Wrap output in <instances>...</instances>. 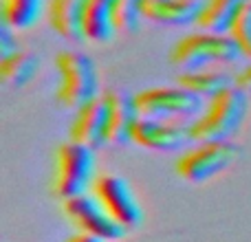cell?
Returning a JSON list of instances; mask_svg holds the SVG:
<instances>
[{
    "label": "cell",
    "instance_id": "1",
    "mask_svg": "<svg viewBox=\"0 0 251 242\" xmlns=\"http://www.w3.org/2000/svg\"><path fill=\"white\" fill-rule=\"evenodd\" d=\"M249 113V95L238 86H229L205 99L203 110L190 121V137L201 141H231Z\"/></svg>",
    "mask_w": 251,
    "mask_h": 242
},
{
    "label": "cell",
    "instance_id": "2",
    "mask_svg": "<svg viewBox=\"0 0 251 242\" xmlns=\"http://www.w3.org/2000/svg\"><path fill=\"white\" fill-rule=\"evenodd\" d=\"M57 88L55 101L66 110H77L82 104L100 97V73L82 51H60L55 57Z\"/></svg>",
    "mask_w": 251,
    "mask_h": 242
},
{
    "label": "cell",
    "instance_id": "3",
    "mask_svg": "<svg viewBox=\"0 0 251 242\" xmlns=\"http://www.w3.org/2000/svg\"><path fill=\"white\" fill-rule=\"evenodd\" d=\"M97 174L100 172H97L95 147L82 145V143H75L69 139L55 152L51 192L60 200L88 194L93 190Z\"/></svg>",
    "mask_w": 251,
    "mask_h": 242
},
{
    "label": "cell",
    "instance_id": "4",
    "mask_svg": "<svg viewBox=\"0 0 251 242\" xmlns=\"http://www.w3.org/2000/svg\"><path fill=\"white\" fill-rule=\"evenodd\" d=\"M170 64L181 71L207 69L218 64H234L238 62L240 51L234 40L227 33H212V31H199L187 33L170 47Z\"/></svg>",
    "mask_w": 251,
    "mask_h": 242
},
{
    "label": "cell",
    "instance_id": "5",
    "mask_svg": "<svg viewBox=\"0 0 251 242\" xmlns=\"http://www.w3.org/2000/svg\"><path fill=\"white\" fill-rule=\"evenodd\" d=\"M240 154L243 150L234 141H201L178 152L174 172L187 183H205L229 169Z\"/></svg>",
    "mask_w": 251,
    "mask_h": 242
},
{
    "label": "cell",
    "instance_id": "6",
    "mask_svg": "<svg viewBox=\"0 0 251 242\" xmlns=\"http://www.w3.org/2000/svg\"><path fill=\"white\" fill-rule=\"evenodd\" d=\"M134 104L139 117L190 123L203 110L205 101L176 84V86H152L134 93Z\"/></svg>",
    "mask_w": 251,
    "mask_h": 242
},
{
    "label": "cell",
    "instance_id": "7",
    "mask_svg": "<svg viewBox=\"0 0 251 242\" xmlns=\"http://www.w3.org/2000/svg\"><path fill=\"white\" fill-rule=\"evenodd\" d=\"M91 194L100 200L101 207L110 214V218L126 231L137 229L143 222V207L128 178L115 172H101L97 174L95 183H93Z\"/></svg>",
    "mask_w": 251,
    "mask_h": 242
},
{
    "label": "cell",
    "instance_id": "8",
    "mask_svg": "<svg viewBox=\"0 0 251 242\" xmlns=\"http://www.w3.org/2000/svg\"><path fill=\"white\" fill-rule=\"evenodd\" d=\"M62 212L71 220V225L77 229V234L93 236L101 242L122 240V236L126 234L124 227H119L110 218V214L101 207V203L91 192L62 200Z\"/></svg>",
    "mask_w": 251,
    "mask_h": 242
},
{
    "label": "cell",
    "instance_id": "9",
    "mask_svg": "<svg viewBox=\"0 0 251 242\" xmlns=\"http://www.w3.org/2000/svg\"><path fill=\"white\" fill-rule=\"evenodd\" d=\"M190 141V123L185 121L146 117H139L132 130V139H130V143L152 152H183Z\"/></svg>",
    "mask_w": 251,
    "mask_h": 242
},
{
    "label": "cell",
    "instance_id": "10",
    "mask_svg": "<svg viewBox=\"0 0 251 242\" xmlns=\"http://www.w3.org/2000/svg\"><path fill=\"white\" fill-rule=\"evenodd\" d=\"M106 134H108V113H106V101L101 95L73 110V119L69 125L71 141L97 150L106 145Z\"/></svg>",
    "mask_w": 251,
    "mask_h": 242
},
{
    "label": "cell",
    "instance_id": "11",
    "mask_svg": "<svg viewBox=\"0 0 251 242\" xmlns=\"http://www.w3.org/2000/svg\"><path fill=\"white\" fill-rule=\"evenodd\" d=\"M106 101V113H108V134H106V145H124L130 143L132 130L139 121V110L134 104V95L122 88H108L101 93Z\"/></svg>",
    "mask_w": 251,
    "mask_h": 242
},
{
    "label": "cell",
    "instance_id": "12",
    "mask_svg": "<svg viewBox=\"0 0 251 242\" xmlns=\"http://www.w3.org/2000/svg\"><path fill=\"white\" fill-rule=\"evenodd\" d=\"M201 0H146L141 7L143 20L154 24L185 26L196 22Z\"/></svg>",
    "mask_w": 251,
    "mask_h": 242
},
{
    "label": "cell",
    "instance_id": "13",
    "mask_svg": "<svg viewBox=\"0 0 251 242\" xmlns=\"http://www.w3.org/2000/svg\"><path fill=\"white\" fill-rule=\"evenodd\" d=\"M86 0H49L47 20L49 26L60 38L69 42H84L82 35V13Z\"/></svg>",
    "mask_w": 251,
    "mask_h": 242
},
{
    "label": "cell",
    "instance_id": "14",
    "mask_svg": "<svg viewBox=\"0 0 251 242\" xmlns=\"http://www.w3.org/2000/svg\"><path fill=\"white\" fill-rule=\"evenodd\" d=\"M113 0H86L82 13V35L84 42L104 44L115 38Z\"/></svg>",
    "mask_w": 251,
    "mask_h": 242
},
{
    "label": "cell",
    "instance_id": "15",
    "mask_svg": "<svg viewBox=\"0 0 251 242\" xmlns=\"http://www.w3.org/2000/svg\"><path fill=\"white\" fill-rule=\"evenodd\" d=\"M176 84L183 86L185 91L194 93L201 99H209V97L218 95L221 91L234 86V77L223 69H194V71H183L176 75Z\"/></svg>",
    "mask_w": 251,
    "mask_h": 242
},
{
    "label": "cell",
    "instance_id": "16",
    "mask_svg": "<svg viewBox=\"0 0 251 242\" xmlns=\"http://www.w3.org/2000/svg\"><path fill=\"white\" fill-rule=\"evenodd\" d=\"M245 4H247V0H201V9L194 24L201 31L227 33L229 24Z\"/></svg>",
    "mask_w": 251,
    "mask_h": 242
},
{
    "label": "cell",
    "instance_id": "17",
    "mask_svg": "<svg viewBox=\"0 0 251 242\" xmlns=\"http://www.w3.org/2000/svg\"><path fill=\"white\" fill-rule=\"evenodd\" d=\"M49 0H0V16L2 24L13 29L16 33L26 31L47 16Z\"/></svg>",
    "mask_w": 251,
    "mask_h": 242
},
{
    "label": "cell",
    "instance_id": "18",
    "mask_svg": "<svg viewBox=\"0 0 251 242\" xmlns=\"http://www.w3.org/2000/svg\"><path fill=\"white\" fill-rule=\"evenodd\" d=\"M40 57L31 53L29 48H18L16 53L7 57H0V79L7 86L22 88L38 75Z\"/></svg>",
    "mask_w": 251,
    "mask_h": 242
},
{
    "label": "cell",
    "instance_id": "19",
    "mask_svg": "<svg viewBox=\"0 0 251 242\" xmlns=\"http://www.w3.org/2000/svg\"><path fill=\"white\" fill-rule=\"evenodd\" d=\"M146 0H113V18L117 33H134L141 24V7Z\"/></svg>",
    "mask_w": 251,
    "mask_h": 242
},
{
    "label": "cell",
    "instance_id": "20",
    "mask_svg": "<svg viewBox=\"0 0 251 242\" xmlns=\"http://www.w3.org/2000/svg\"><path fill=\"white\" fill-rule=\"evenodd\" d=\"M227 35L234 40L240 55L251 62V0H247V4L234 18V22L227 29Z\"/></svg>",
    "mask_w": 251,
    "mask_h": 242
},
{
    "label": "cell",
    "instance_id": "21",
    "mask_svg": "<svg viewBox=\"0 0 251 242\" xmlns=\"http://www.w3.org/2000/svg\"><path fill=\"white\" fill-rule=\"evenodd\" d=\"M13 33H16V31L2 24V29H0V57H7L20 48L18 47V38Z\"/></svg>",
    "mask_w": 251,
    "mask_h": 242
},
{
    "label": "cell",
    "instance_id": "22",
    "mask_svg": "<svg viewBox=\"0 0 251 242\" xmlns=\"http://www.w3.org/2000/svg\"><path fill=\"white\" fill-rule=\"evenodd\" d=\"M234 82H236V86H238L240 91H245L249 95L251 93V62L245 66V69H240L238 73L234 75Z\"/></svg>",
    "mask_w": 251,
    "mask_h": 242
},
{
    "label": "cell",
    "instance_id": "23",
    "mask_svg": "<svg viewBox=\"0 0 251 242\" xmlns=\"http://www.w3.org/2000/svg\"><path fill=\"white\" fill-rule=\"evenodd\" d=\"M64 242H101V240L93 238V236H86V234H75V236H71V238H66Z\"/></svg>",
    "mask_w": 251,
    "mask_h": 242
},
{
    "label": "cell",
    "instance_id": "24",
    "mask_svg": "<svg viewBox=\"0 0 251 242\" xmlns=\"http://www.w3.org/2000/svg\"><path fill=\"white\" fill-rule=\"evenodd\" d=\"M110 242H122V240H110Z\"/></svg>",
    "mask_w": 251,
    "mask_h": 242
}]
</instances>
